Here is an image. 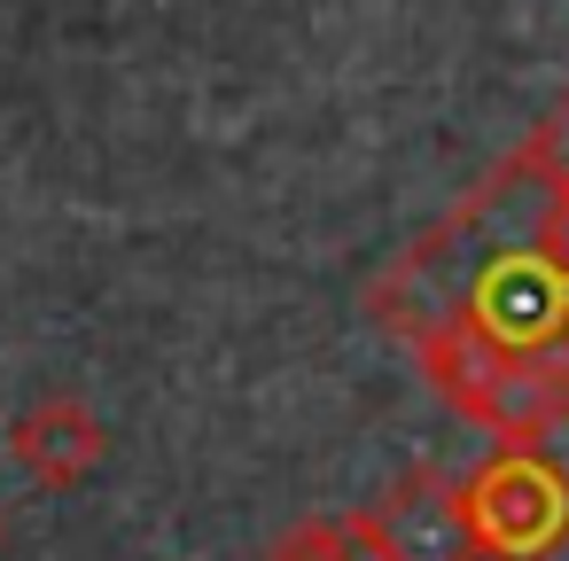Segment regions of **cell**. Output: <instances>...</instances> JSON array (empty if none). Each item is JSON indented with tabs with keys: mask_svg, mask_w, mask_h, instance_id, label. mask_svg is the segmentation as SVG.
I'll return each mask as SVG.
<instances>
[{
	"mask_svg": "<svg viewBox=\"0 0 569 561\" xmlns=\"http://www.w3.org/2000/svg\"><path fill=\"white\" fill-rule=\"evenodd\" d=\"M375 328L413 343L421 382L499 444L569 421V180L499 157L375 289Z\"/></svg>",
	"mask_w": 569,
	"mask_h": 561,
	"instance_id": "obj_1",
	"label": "cell"
},
{
	"mask_svg": "<svg viewBox=\"0 0 569 561\" xmlns=\"http://www.w3.org/2000/svg\"><path fill=\"white\" fill-rule=\"evenodd\" d=\"M266 561H398V553L382 545V530H375L367 507H359V514H343V522H297V530H281Z\"/></svg>",
	"mask_w": 569,
	"mask_h": 561,
	"instance_id": "obj_5",
	"label": "cell"
},
{
	"mask_svg": "<svg viewBox=\"0 0 569 561\" xmlns=\"http://www.w3.org/2000/svg\"><path fill=\"white\" fill-rule=\"evenodd\" d=\"M367 522L382 530V545L398 561H476L460 499H452V483L437 468H406L382 499H367Z\"/></svg>",
	"mask_w": 569,
	"mask_h": 561,
	"instance_id": "obj_3",
	"label": "cell"
},
{
	"mask_svg": "<svg viewBox=\"0 0 569 561\" xmlns=\"http://www.w3.org/2000/svg\"><path fill=\"white\" fill-rule=\"evenodd\" d=\"M522 157L538 164V172H553V180H569V94L530 126V141H522Z\"/></svg>",
	"mask_w": 569,
	"mask_h": 561,
	"instance_id": "obj_6",
	"label": "cell"
},
{
	"mask_svg": "<svg viewBox=\"0 0 569 561\" xmlns=\"http://www.w3.org/2000/svg\"><path fill=\"white\" fill-rule=\"evenodd\" d=\"M452 499L476 561H553L569 545V468L546 444H491Z\"/></svg>",
	"mask_w": 569,
	"mask_h": 561,
	"instance_id": "obj_2",
	"label": "cell"
},
{
	"mask_svg": "<svg viewBox=\"0 0 569 561\" xmlns=\"http://www.w3.org/2000/svg\"><path fill=\"white\" fill-rule=\"evenodd\" d=\"M102 421L79 405V398H40V405H24L17 421H9V460L40 483V491H71V483H87L94 475V460H102Z\"/></svg>",
	"mask_w": 569,
	"mask_h": 561,
	"instance_id": "obj_4",
	"label": "cell"
}]
</instances>
